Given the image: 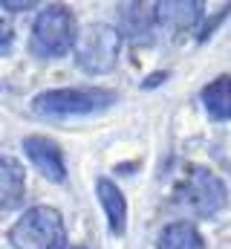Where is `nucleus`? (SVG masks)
Listing matches in <instances>:
<instances>
[{
  "label": "nucleus",
  "instance_id": "423d86ee",
  "mask_svg": "<svg viewBox=\"0 0 231 249\" xmlns=\"http://www.w3.org/2000/svg\"><path fill=\"white\" fill-rule=\"evenodd\" d=\"M20 145H23L26 160L32 162V168H38L41 177H47L50 183H64L66 180L64 154H61V148L52 139H47V136H26Z\"/></svg>",
  "mask_w": 231,
  "mask_h": 249
},
{
  "label": "nucleus",
  "instance_id": "9d476101",
  "mask_svg": "<svg viewBox=\"0 0 231 249\" xmlns=\"http://www.w3.org/2000/svg\"><path fill=\"white\" fill-rule=\"evenodd\" d=\"M202 107L214 122L231 119V75H220L202 87Z\"/></svg>",
  "mask_w": 231,
  "mask_h": 249
},
{
  "label": "nucleus",
  "instance_id": "ddd939ff",
  "mask_svg": "<svg viewBox=\"0 0 231 249\" xmlns=\"http://www.w3.org/2000/svg\"><path fill=\"white\" fill-rule=\"evenodd\" d=\"M0 6H6L9 12H26V9H32V6H38V3H32V0H23V3H20V0H3Z\"/></svg>",
  "mask_w": 231,
  "mask_h": 249
},
{
  "label": "nucleus",
  "instance_id": "9b49d317",
  "mask_svg": "<svg viewBox=\"0 0 231 249\" xmlns=\"http://www.w3.org/2000/svg\"><path fill=\"white\" fill-rule=\"evenodd\" d=\"M159 249H205V241L199 235V229L188 220H173L162 229Z\"/></svg>",
  "mask_w": 231,
  "mask_h": 249
},
{
  "label": "nucleus",
  "instance_id": "1a4fd4ad",
  "mask_svg": "<svg viewBox=\"0 0 231 249\" xmlns=\"http://www.w3.org/2000/svg\"><path fill=\"white\" fill-rule=\"evenodd\" d=\"M26 194V174L23 165L12 157L0 154V212H12L23 203Z\"/></svg>",
  "mask_w": 231,
  "mask_h": 249
},
{
  "label": "nucleus",
  "instance_id": "f8f14e48",
  "mask_svg": "<svg viewBox=\"0 0 231 249\" xmlns=\"http://www.w3.org/2000/svg\"><path fill=\"white\" fill-rule=\"evenodd\" d=\"M15 47V32L6 20H0V55H9Z\"/></svg>",
  "mask_w": 231,
  "mask_h": 249
},
{
  "label": "nucleus",
  "instance_id": "0eeeda50",
  "mask_svg": "<svg viewBox=\"0 0 231 249\" xmlns=\"http://www.w3.org/2000/svg\"><path fill=\"white\" fill-rule=\"evenodd\" d=\"M153 20L168 32H188L202 20V3L197 0H162L153 3Z\"/></svg>",
  "mask_w": 231,
  "mask_h": 249
},
{
  "label": "nucleus",
  "instance_id": "20e7f679",
  "mask_svg": "<svg viewBox=\"0 0 231 249\" xmlns=\"http://www.w3.org/2000/svg\"><path fill=\"white\" fill-rule=\"evenodd\" d=\"M118 50H121V35L118 29L110 23H90L78 32L75 38V61L84 72L90 75H101V72H110L118 61Z\"/></svg>",
  "mask_w": 231,
  "mask_h": 249
},
{
  "label": "nucleus",
  "instance_id": "f03ea898",
  "mask_svg": "<svg viewBox=\"0 0 231 249\" xmlns=\"http://www.w3.org/2000/svg\"><path fill=\"white\" fill-rule=\"evenodd\" d=\"M12 249H66V226L52 206L26 209L9 229Z\"/></svg>",
  "mask_w": 231,
  "mask_h": 249
},
{
  "label": "nucleus",
  "instance_id": "4468645a",
  "mask_svg": "<svg viewBox=\"0 0 231 249\" xmlns=\"http://www.w3.org/2000/svg\"><path fill=\"white\" fill-rule=\"evenodd\" d=\"M69 249H84V247H69Z\"/></svg>",
  "mask_w": 231,
  "mask_h": 249
},
{
  "label": "nucleus",
  "instance_id": "6e6552de",
  "mask_svg": "<svg viewBox=\"0 0 231 249\" xmlns=\"http://www.w3.org/2000/svg\"><path fill=\"white\" fill-rule=\"evenodd\" d=\"M96 194H99V203H101V209L107 214L110 232L116 238H121L124 229H127V200H124L121 188L116 186L113 180H107V177H99L96 180Z\"/></svg>",
  "mask_w": 231,
  "mask_h": 249
},
{
  "label": "nucleus",
  "instance_id": "f257e3e1",
  "mask_svg": "<svg viewBox=\"0 0 231 249\" xmlns=\"http://www.w3.org/2000/svg\"><path fill=\"white\" fill-rule=\"evenodd\" d=\"M116 90L107 87H58L44 90L32 99V110L47 119H72V116H93L113 105Z\"/></svg>",
  "mask_w": 231,
  "mask_h": 249
},
{
  "label": "nucleus",
  "instance_id": "39448f33",
  "mask_svg": "<svg viewBox=\"0 0 231 249\" xmlns=\"http://www.w3.org/2000/svg\"><path fill=\"white\" fill-rule=\"evenodd\" d=\"M226 197H229L226 194V183L214 171H208L202 165L191 168L188 180L176 188V203L185 212H191L194 217H211V214H217L226 206Z\"/></svg>",
  "mask_w": 231,
  "mask_h": 249
},
{
  "label": "nucleus",
  "instance_id": "7ed1b4c3",
  "mask_svg": "<svg viewBox=\"0 0 231 249\" xmlns=\"http://www.w3.org/2000/svg\"><path fill=\"white\" fill-rule=\"evenodd\" d=\"M78 38L75 29V18L66 6H47L35 23H32V38H29V50L38 58H64L66 53H72Z\"/></svg>",
  "mask_w": 231,
  "mask_h": 249
}]
</instances>
